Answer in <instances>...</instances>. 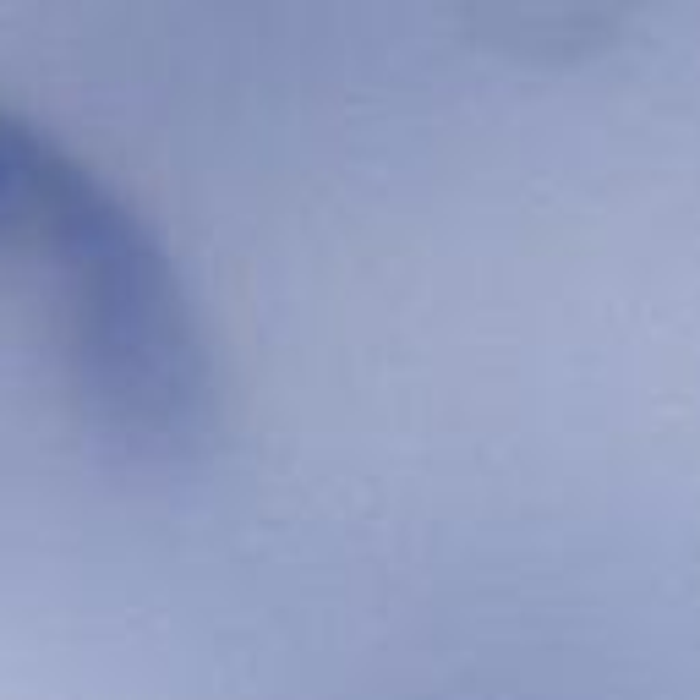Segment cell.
I'll list each match as a JSON object with an SVG mask.
<instances>
[{
    "label": "cell",
    "mask_w": 700,
    "mask_h": 700,
    "mask_svg": "<svg viewBox=\"0 0 700 700\" xmlns=\"http://www.w3.org/2000/svg\"><path fill=\"white\" fill-rule=\"evenodd\" d=\"M0 285L39 313L66 400L99 444L159 471L214 448L225 373L176 253L127 191L6 99Z\"/></svg>",
    "instance_id": "obj_1"
}]
</instances>
